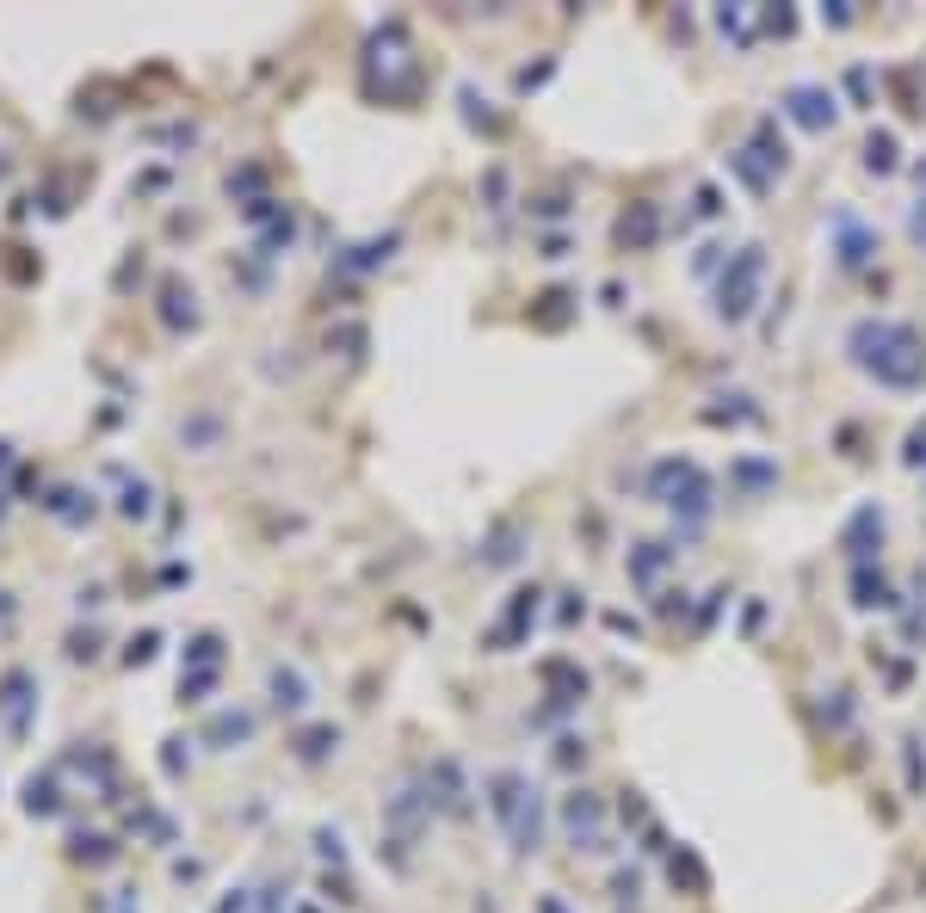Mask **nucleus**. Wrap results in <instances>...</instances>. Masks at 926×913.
Listing matches in <instances>:
<instances>
[{"instance_id": "f257e3e1", "label": "nucleus", "mask_w": 926, "mask_h": 913, "mask_svg": "<svg viewBox=\"0 0 926 913\" xmlns=\"http://www.w3.org/2000/svg\"><path fill=\"white\" fill-rule=\"evenodd\" d=\"M852 352H865V364L883 377V383H896V389H914L926 377V352H920V334L902 321H865V327H852Z\"/></svg>"}, {"instance_id": "f03ea898", "label": "nucleus", "mask_w": 926, "mask_h": 913, "mask_svg": "<svg viewBox=\"0 0 926 913\" xmlns=\"http://www.w3.org/2000/svg\"><path fill=\"white\" fill-rule=\"evenodd\" d=\"M791 105H797V118H803L809 130H822V124H834V99H828L822 87H797V93H791Z\"/></svg>"}, {"instance_id": "7ed1b4c3", "label": "nucleus", "mask_w": 926, "mask_h": 913, "mask_svg": "<svg viewBox=\"0 0 926 913\" xmlns=\"http://www.w3.org/2000/svg\"><path fill=\"white\" fill-rule=\"evenodd\" d=\"M272 704H278V710H303V679L278 667V673H272Z\"/></svg>"}, {"instance_id": "20e7f679", "label": "nucleus", "mask_w": 926, "mask_h": 913, "mask_svg": "<svg viewBox=\"0 0 926 913\" xmlns=\"http://www.w3.org/2000/svg\"><path fill=\"white\" fill-rule=\"evenodd\" d=\"M568 827H575V833L587 827V833H593V827H599V802H593V796H575V802H568Z\"/></svg>"}, {"instance_id": "39448f33", "label": "nucleus", "mask_w": 926, "mask_h": 913, "mask_svg": "<svg viewBox=\"0 0 926 913\" xmlns=\"http://www.w3.org/2000/svg\"><path fill=\"white\" fill-rule=\"evenodd\" d=\"M865 161L883 173V167H896V136H871V149H865Z\"/></svg>"}]
</instances>
